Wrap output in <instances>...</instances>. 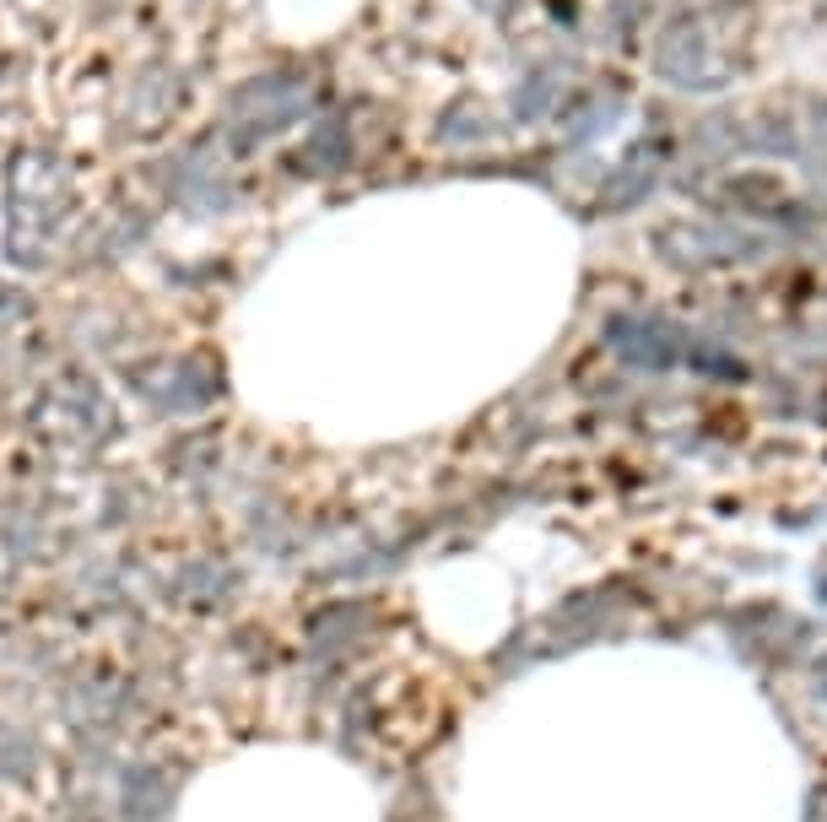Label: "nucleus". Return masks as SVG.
I'll return each instance as SVG.
<instances>
[{
  "label": "nucleus",
  "instance_id": "obj_1",
  "mask_svg": "<svg viewBox=\"0 0 827 822\" xmlns=\"http://www.w3.org/2000/svg\"><path fill=\"white\" fill-rule=\"evenodd\" d=\"M822 601H827V585H822Z\"/></svg>",
  "mask_w": 827,
  "mask_h": 822
}]
</instances>
